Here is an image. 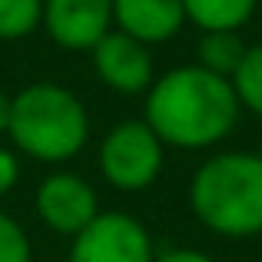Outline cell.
Masks as SVG:
<instances>
[{
	"label": "cell",
	"instance_id": "obj_19",
	"mask_svg": "<svg viewBox=\"0 0 262 262\" xmlns=\"http://www.w3.org/2000/svg\"><path fill=\"white\" fill-rule=\"evenodd\" d=\"M259 7H262V0H259Z\"/></svg>",
	"mask_w": 262,
	"mask_h": 262
},
{
	"label": "cell",
	"instance_id": "obj_13",
	"mask_svg": "<svg viewBox=\"0 0 262 262\" xmlns=\"http://www.w3.org/2000/svg\"><path fill=\"white\" fill-rule=\"evenodd\" d=\"M43 24V0H0V40H24Z\"/></svg>",
	"mask_w": 262,
	"mask_h": 262
},
{
	"label": "cell",
	"instance_id": "obj_1",
	"mask_svg": "<svg viewBox=\"0 0 262 262\" xmlns=\"http://www.w3.org/2000/svg\"><path fill=\"white\" fill-rule=\"evenodd\" d=\"M236 90L226 77L203 70L199 63H183L166 70L146 90L143 120L153 126L166 146L206 149L223 143L239 123Z\"/></svg>",
	"mask_w": 262,
	"mask_h": 262
},
{
	"label": "cell",
	"instance_id": "obj_2",
	"mask_svg": "<svg viewBox=\"0 0 262 262\" xmlns=\"http://www.w3.org/2000/svg\"><path fill=\"white\" fill-rule=\"evenodd\" d=\"M192 216L226 239L262 232V160L259 153H216L189 179Z\"/></svg>",
	"mask_w": 262,
	"mask_h": 262
},
{
	"label": "cell",
	"instance_id": "obj_18",
	"mask_svg": "<svg viewBox=\"0 0 262 262\" xmlns=\"http://www.w3.org/2000/svg\"><path fill=\"white\" fill-rule=\"evenodd\" d=\"M259 160H262V146H259Z\"/></svg>",
	"mask_w": 262,
	"mask_h": 262
},
{
	"label": "cell",
	"instance_id": "obj_14",
	"mask_svg": "<svg viewBox=\"0 0 262 262\" xmlns=\"http://www.w3.org/2000/svg\"><path fill=\"white\" fill-rule=\"evenodd\" d=\"M0 262H33V246L27 229L0 209Z\"/></svg>",
	"mask_w": 262,
	"mask_h": 262
},
{
	"label": "cell",
	"instance_id": "obj_16",
	"mask_svg": "<svg viewBox=\"0 0 262 262\" xmlns=\"http://www.w3.org/2000/svg\"><path fill=\"white\" fill-rule=\"evenodd\" d=\"M153 262H212L206 252H199V249H189V246H183V249H166V252H160Z\"/></svg>",
	"mask_w": 262,
	"mask_h": 262
},
{
	"label": "cell",
	"instance_id": "obj_3",
	"mask_svg": "<svg viewBox=\"0 0 262 262\" xmlns=\"http://www.w3.org/2000/svg\"><path fill=\"white\" fill-rule=\"evenodd\" d=\"M7 136L37 163H67L86 146L90 113L73 90L60 83H30L10 96Z\"/></svg>",
	"mask_w": 262,
	"mask_h": 262
},
{
	"label": "cell",
	"instance_id": "obj_8",
	"mask_svg": "<svg viewBox=\"0 0 262 262\" xmlns=\"http://www.w3.org/2000/svg\"><path fill=\"white\" fill-rule=\"evenodd\" d=\"M43 27L57 47L90 53L113 30V0H43Z\"/></svg>",
	"mask_w": 262,
	"mask_h": 262
},
{
	"label": "cell",
	"instance_id": "obj_6",
	"mask_svg": "<svg viewBox=\"0 0 262 262\" xmlns=\"http://www.w3.org/2000/svg\"><path fill=\"white\" fill-rule=\"evenodd\" d=\"M33 209L47 229L73 239L100 216V199H96V189L80 173L57 169L47 179H40L37 192H33Z\"/></svg>",
	"mask_w": 262,
	"mask_h": 262
},
{
	"label": "cell",
	"instance_id": "obj_15",
	"mask_svg": "<svg viewBox=\"0 0 262 262\" xmlns=\"http://www.w3.org/2000/svg\"><path fill=\"white\" fill-rule=\"evenodd\" d=\"M17 179H20V160H17V153L7 149V146H0V199L17 186Z\"/></svg>",
	"mask_w": 262,
	"mask_h": 262
},
{
	"label": "cell",
	"instance_id": "obj_4",
	"mask_svg": "<svg viewBox=\"0 0 262 262\" xmlns=\"http://www.w3.org/2000/svg\"><path fill=\"white\" fill-rule=\"evenodd\" d=\"M166 143L146 120H123L100 143V173L120 192H143L160 179Z\"/></svg>",
	"mask_w": 262,
	"mask_h": 262
},
{
	"label": "cell",
	"instance_id": "obj_12",
	"mask_svg": "<svg viewBox=\"0 0 262 262\" xmlns=\"http://www.w3.org/2000/svg\"><path fill=\"white\" fill-rule=\"evenodd\" d=\"M232 90H236V100L243 110L262 116V43L246 47V57L239 63V70L232 73Z\"/></svg>",
	"mask_w": 262,
	"mask_h": 262
},
{
	"label": "cell",
	"instance_id": "obj_17",
	"mask_svg": "<svg viewBox=\"0 0 262 262\" xmlns=\"http://www.w3.org/2000/svg\"><path fill=\"white\" fill-rule=\"evenodd\" d=\"M7 123H10V96L0 90V136L7 133Z\"/></svg>",
	"mask_w": 262,
	"mask_h": 262
},
{
	"label": "cell",
	"instance_id": "obj_11",
	"mask_svg": "<svg viewBox=\"0 0 262 262\" xmlns=\"http://www.w3.org/2000/svg\"><path fill=\"white\" fill-rule=\"evenodd\" d=\"M246 57V43L239 30H203L196 40V63L216 77L232 80Z\"/></svg>",
	"mask_w": 262,
	"mask_h": 262
},
{
	"label": "cell",
	"instance_id": "obj_10",
	"mask_svg": "<svg viewBox=\"0 0 262 262\" xmlns=\"http://www.w3.org/2000/svg\"><path fill=\"white\" fill-rule=\"evenodd\" d=\"M186 24L199 30H243L259 10V0H183Z\"/></svg>",
	"mask_w": 262,
	"mask_h": 262
},
{
	"label": "cell",
	"instance_id": "obj_9",
	"mask_svg": "<svg viewBox=\"0 0 262 262\" xmlns=\"http://www.w3.org/2000/svg\"><path fill=\"white\" fill-rule=\"evenodd\" d=\"M186 24L183 0H113V30L156 47L173 40Z\"/></svg>",
	"mask_w": 262,
	"mask_h": 262
},
{
	"label": "cell",
	"instance_id": "obj_7",
	"mask_svg": "<svg viewBox=\"0 0 262 262\" xmlns=\"http://www.w3.org/2000/svg\"><path fill=\"white\" fill-rule=\"evenodd\" d=\"M93 70L113 93L123 96H140L153 86L156 70H153V50L140 43L136 37L123 30H110L100 43L90 50Z\"/></svg>",
	"mask_w": 262,
	"mask_h": 262
},
{
	"label": "cell",
	"instance_id": "obj_5",
	"mask_svg": "<svg viewBox=\"0 0 262 262\" xmlns=\"http://www.w3.org/2000/svg\"><path fill=\"white\" fill-rule=\"evenodd\" d=\"M153 236L129 212H103L73 236L70 262H153Z\"/></svg>",
	"mask_w": 262,
	"mask_h": 262
}]
</instances>
